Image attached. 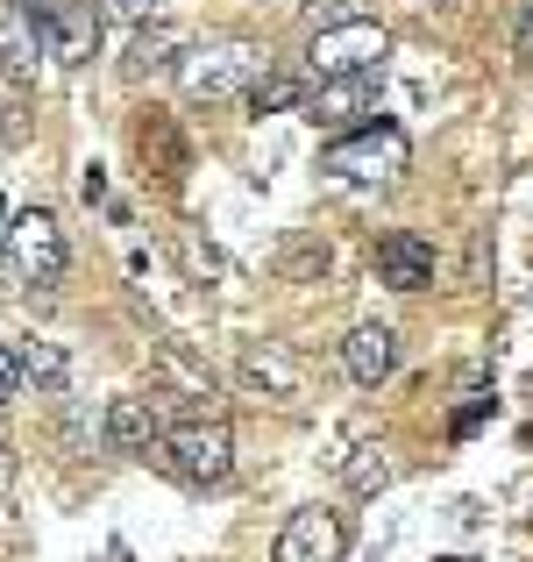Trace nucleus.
I'll return each mask as SVG.
<instances>
[{"label": "nucleus", "instance_id": "1", "mask_svg": "<svg viewBox=\"0 0 533 562\" xmlns=\"http://www.w3.org/2000/svg\"><path fill=\"white\" fill-rule=\"evenodd\" d=\"M271 71V50H257V43L242 36H220V43H200L185 57H178V79H185V100H200V108H220V100H242L249 86Z\"/></svg>", "mask_w": 533, "mask_h": 562}, {"label": "nucleus", "instance_id": "2", "mask_svg": "<svg viewBox=\"0 0 533 562\" xmlns=\"http://www.w3.org/2000/svg\"><path fill=\"white\" fill-rule=\"evenodd\" d=\"M157 463H165L178 484H192V492H220V484L235 477V441H228V427H220V420L192 413V420L165 427V441H157Z\"/></svg>", "mask_w": 533, "mask_h": 562}, {"label": "nucleus", "instance_id": "3", "mask_svg": "<svg viewBox=\"0 0 533 562\" xmlns=\"http://www.w3.org/2000/svg\"><path fill=\"white\" fill-rule=\"evenodd\" d=\"M0 249H8V278L22 292H57V278H65V263H71L65 221H57L50 206H29L14 228H0Z\"/></svg>", "mask_w": 533, "mask_h": 562}, {"label": "nucleus", "instance_id": "4", "mask_svg": "<svg viewBox=\"0 0 533 562\" xmlns=\"http://www.w3.org/2000/svg\"><path fill=\"white\" fill-rule=\"evenodd\" d=\"M406 157H412V143H406L398 122H355L349 136H334L328 150H320V171L342 179V186H377V179H398Z\"/></svg>", "mask_w": 533, "mask_h": 562}, {"label": "nucleus", "instance_id": "5", "mask_svg": "<svg viewBox=\"0 0 533 562\" xmlns=\"http://www.w3.org/2000/svg\"><path fill=\"white\" fill-rule=\"evenodd\" d=\"M392 57V36L370 14H349V22L314 29V50H306V79H349V71H384Z\"/></svg>", "mask_w": 533, "mask_h": 562}, {"label": "nucleus", "instance_id": "6", "mask_svg": "<svg viewBox=\"0 0 533 562\" xmlns=\"http://www.w3.org/2000/svg\"><path fill=\"white\" fill-rule=\"evenodd\" d=\"M43 57L65 71L100 57V8L93 0H43Z\"/></svg>", "mask_w": 533, "mask_h": 562}, {"label": "nucleus", "instance_id": "7", "mask_svg": "<svg viewBox=\"0 0 533 562\" xmlns=\"http://www.w3.org/2000/svg\"><path fill=\"white\" fill-rule=\"evenodd\" d=\"M299 114L314 128H355L377 114V71H349V79H314L299 100Z\"/></svg>", "mask_w": 533, "mask_h": 562}, {"label": "nucleus", "instance_id": "8", "mask_svg": "<svg viewBox=\"0 0 533 562\" xmlns=\"http://www.w3.org/2000/svg\"><path fill=\"white\" fill-rule=\"evenodd\" d=\"M36 65H43V8L0 0V86H29Z\"/></svg>", "mask_w": 533, "mask_h": 562}, {"label": "nucleus", "instance_id": "9", "mask_svg": "<svg viewBox=\"0 0 533 562\" xmlns=\"http://www.w3.org/2000/svg\"><path fill=\"white\" fill-rule=\"evenodd\" d=\"M349 555V527L328 506H299L277 527V562H342Z\"/></svg>", "mask_w": 533, "mask_h": 562}, {"label": "nucleus", "instance_id": "10", "mask_svg": "<svg viewBox=\"0 0 533 562\" xmlns=\"http://www.w3.org/2000/svg\"><path fill=\"white\" fill-rule=\"evenodd\" d=\"M165 398H114L107 420H100V441H107L114 456H157V441H165Z\"/></svg>", "mask_w": 533, "mask_h": 562}, {"label": "nucleus", "instance_id": "11", "mask_svg": "<svg viewBox=\"0 0 533 562\" xmlns=\"http://www.w3.org/2000/svg\"><path fill=\"white\" fill-rule=\"evenodd\" d=\"M377 278L392 292H427V285H434V243L412 235V228L377 235Z\"/></svg>", "mask_w": 533, "mask_h": 562}, {"label": "nucleus", "instance_id": "12", "mask_svg": "<svg viewBox=\"0 0 533 562\" xmlns=\"http://www.w3.org/2000/svg\"><path fill=\"white\" fill-rule=\"evenodd\" d=\"M342 363H349V378L363 384V392H377V384L392 378V363H398V335L384 328V321H363V328H349Z\"/></svg>", "mask_w": 533, "mask_h": 562}, {"label": "nucleus", "instance_id": "13", "mask_svg": "<svg viewBox=\"0 0 533 562\" xmlns=\"http://www.w3.org/2000/svg\"><path fill=\"white\" fill-rule=\"evenodd\" d=\"M178 57H185V29L178 22H136V43H128L122 71L128 79H157V71H171Z\"/></svg>", "mask_w": 533, "mask_h": 562}, {"label": "nucleus", "instance_id": "14", "mask_svg": "<svg viewBox=\"0 0 533 562\" xmlns=\"http://www.w3.org/2000/svg\"><path fill=\"white\" fill-rule=\"evenodd\" d=\"M22 384H36L43 398H65L71 392V349L65 342H29L22 349Z\"/></svg>", "mask_w": 533, "mask_h": 562}, {"label": "nucleus", "instance_id": "15", "mask_svg": "<svg viewBox=\"0 0 533 562\" xmlns=\"http://www.w3.org/2000/svg\"><path fill=\"white\" fill-rule=\"evenodd\" d=\"M242 378H249V384H263V392H277L285 406L299 398V371H292V363L277 357L271 342H249V349H242Z\"/></svg>", "mask_w": 533, "mask_h": 562}, {"label": "nucleus", "instance_id": "16", "mask_svg": "<svg viewBox=\"0 0 533 562\" xmlns=\"http://www.w3.org/2000/svg\"><path fill=\"white\" fill-rule=\"evenodd\" d=\"M306 86H314V79H285V71H263V79L242 93V108H249V114H285V108H299V100H306Z\"/></svg>", "mask_w": 533, "mask_h": 562}, {"label": "nucleus", "instance_id": "17", "mask_svg": "<svg viewBox=\"0 0 533 562\" xmlns=\"http://www.w3.org/2000/svg\"><path fill=\"white\" fill-rule=\"evenodd\" d=\"M342 477L355 498H377L392 484V463H384V449H355V456H342Z\"/></svg>", "mask_w": 533, "mask_h": 562}, {"label": "nucleus", "instance_id": "18", "mask_svg": "<svg viewBox=\"0 0 533 562\" xmlns=\"http://www.w3.org/2000/svg\"><path fill=\"white\" fill-rule=\"evenodd\" d=\"M328 263H334V249H328V243H306V235H299V243H285L277 271H285V278H320Z\"/></svg>", "mask_w": 533, "mask_h": 562}, {"label": "nucleus", "instance_id": "19", "mask_svg": "<svg viewBox=\"0 0 533 562\" xmlns=\"http://www.w3.org/2000/svg\"><path fill=\"white\" fill-rule=\"evenodd\" d=\"M512 57L533 65V0H512Z\"/></svg>", "mask_w": 533, "mask_h": 562}, {"label": "nucleus", "instance_id": "20", "mask_svg": "<svg viewBox=\"0 0 533 562\" xmlns=\"http://www.w3.org/2000/svg\"><path fill=\"white\" fill-rule=\"evenodd\" d=\"M157 8L165 0H107V14H122V22H157Z\"/></svg>", "mask_w": 533, "mask_h": 562}, {"label": "nucleus", "instance_id": "21", "mask_svg": "<svg viewBox=\"0 0 533 562\" xmlns=\"http://www.w3.org/2000/svg\"><path fill=\"white\" fill-rule=\"evenodd\" d=\"M14 392H22V357H14V349H0V406H8Z\"/></svg>", "mask_w": 533, "mask_h": 562}, {"label": "nucleus", "instance_id": "22", "mask_svg": "<svg viewBox=\"0 0 533 562\" xmlns=\"http://www.w3.org/2000/svg\"><path fill=\"white\" fill-rule=\"evenodd\" d=\"M484 413H491V398H469V406H463V413H455V435H469V427H477V420H484Z\"/></svg>", "mask_w": 533, "mask_h": 562}, {"label": "nucleus", "instance_id": "23", "mask_svg": "<svg viewBox=\"0 0 533 562\" xmlns=\"http://www.w3.org/2000/svg\"><path fill=\"white\" fill-rule=\"evenodd\" d=\"M79 192H86V206H100V200H107V179H100V165L79 179Z\"/></svg>", "mask_w": 533, "mask_h": 562}, {"label": "nucleus", "instance_id": "24", "mask_svg": "<svg viewBox=\"0 0 533 562\" xmlns=\"http://www.w3.org/2000/svg\"><path fill=\"white\" fill-rule=\"evenodd\" d=\"M8 484H14V449L0 441V492H8Z\"/></svg>", "mask_w": 533, "mask_h": 562}, {"label": "nucleus", "instance_id": "25", "mask_svg": "<svg viewBox=\"0 0 533 562\" xmlns=\"http://www.w3.org/2000/svg\"><path fill=\"white\" fill-rule=\"evenodd\" d=\"M412 8H449V0H412Z\"/></svg>", "mask_w": 533, "mask_h": 562}, {"label": "nucleus", "instance_id": "26", "mask_svg": "<svg viewBox=\"0 0 533 562\" xmlns=\"http://www.w3.org/2000/svg\"><path fill=\"white\" fill-rule=\"evenodd\" d=\"M0 228H8V192H0Z\"/></svg>", "mask_w": 533, "mask_h": 562}, {"label": "nucleus", "instance_id": "27", "mask_svg": "<svg viewBox=\"0 0 533 562\" xmlns=\"http://www.w3.org/2000/svg\"><path fill=\"white\" fill-rule=\"evenodd\" d=\"M441 562H463V555H441Z\"/></svg>", "mask_w": 533, "mask_h": 562}]
</instances>
